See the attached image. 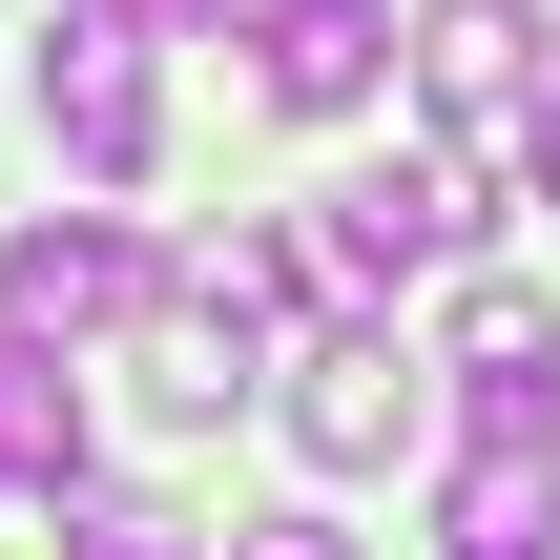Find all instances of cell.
Listing matches in <instances>:
<instances>
[{
  "label": "cell",
  "instance_id": "5b68a950",
  "mask_svg": "<svg viewBox=\"0 0 560 560\" xmlns=\"http://www.w3.org/2000/svg\"><path fill=\"white\" fill-rule=\"evenodd\" d=\"M395 62H416V104H436L457 145H499V125L540 104V0H416Z\"/></svg>",
  "mask_w": 560,
  "mask_h": 560
},
{
  "label": "cell",
  "instance_id": "4fadbf2b",
  "mask_svg": "<svg viewBox=\"0 0 560 560\" xmlns=\"http://www.w3.org/2000/svg\"><path fill=\"white\" fill-rule=\"evenodd\" d=\"M499 145H520V187H540V208H560V62H540V104H520Z\"/></svg>",
  "mask_w": 560,
  "mask_h": 560
},
{
  "label": "cell",
  "instance_id": "277c9868",
  "mask_svg": "<svg viewBox=\"0 0 560 560\" xmlns=\"http://www.w3.org/2000/svg\"><path fill=\"white\" fill-rule=\"evenodd\" d=\"M42 125L83 187H145L166 166V104H145V21H42Z\"/></svg>",
  "mask_w": 560,
  "mask_h": 560
},
{
  "label": "cell",
  "instance_id": "52a82bcc",
  "mask_svg": "<svg viewBox=\"0 0 560 560\" xmlns=\"http://www.w3.org/2000/svg\"><path fill=\"white\" fill-rule=\"evenodd\" d=\"M249 83H270L291 125H353V104L395 83V0H249Z\"/></svg>",
  "mask_w": 560,
  "mask_h": 560
},
{
  "label": "cell",
  "instance_id": "6da1fadb",
  "mask_svg": "<svg viewBox=\"0 0 560 560\" xmlns=\"http://www.w3.org/2000/svg\"><path fill=\"white\" fill-rule=\"evenodd\" d=\"M478 249V145H395V166H353L332 208H312V291L332 312H395V291H436Z\"/></svg>",
  "mask_w": 560,
  "mask_h": 560
},
{
  "label": "cell",
  "instance_id": "7c38bea8",
  "mask_svg": "<svg viewBox=\"0 0 560 560\" xmlns=\"http://www.w3.org/2000/svg\"><path fill=\"white\" fill-rule=\"evenodd\" d=\"M229 560H353V520H332V499H291V520H229Z\"/></svg>",
  "mask_w": 560,
  "mask_h": 560
},
{
  "label": "cell",
  "instance_id": "3957f363",
  "mask_svg": "<svg viewBox=\"0 0 560 560\" xmlns=\"http://www.w3.org/2000/svg\"><path fill=\"white\" fill-rule=\"evenodd\" d=\"M145 229L125 208H42V229H0V332L21 353H104V332H145Z\"/></svg>",
  "mask_w": 560,
  "mask_h": 560
},
{
  "label": "cell",
  "instance_id": "8992f818",
  "mask_svg": "<svg viewBox=\"0 0 560 560\" xmlns=\"http://www.w3.org/2000/svg\"><path fill=\"white\" fill-rule=\"evenodd\" d=\"M436 374H457V416H478V436H560V312L520 291V270H478V291H457Z\"/></svg>",
  "mask_w": 560,
  "mask_h": 560
},
{
  "label": "cell",
  "instance_id": "5bb4252c",
  "mask_svg": "<svg viewBox=\"0 0 560 560\" xmlns=\"http://www.w3.org/2000/svg\"><path fill=\"white\" fill-rule=\"evenodd\" d=\"M104 21H145V42H187V21H229V0H104Z\"/></svg>",
  "mask_w": 560,
  "mask_h": 560
},
{
  "label": "cell",
  "instance_id": "9a60e30c",
  "mask_svg": "<svg viewBox=\"0 0 560 560\" xmlns=\"http://www.w3.org/2000/svg\"><path fill=\"white\" fill-rule=\"evenodd\" d=\"M229 21H249V0H229Z\"/></svg>",
  "mask_w": 560,
  "mask_h": 560
},
{
  "label": "cell",
  "instance_id": "ba28073f",
  "mask_svg": "<svg viewBox=\"0 0 560 560\" xmlns=\"http://www.w3.org/2000/svg\"><path fill=\"white\" fill-rule=\"evenodd\" d=\"M436 560H560V436H478L436 478Z\"/></svg>",
  "mask_w": 560,
  "mask_h": 560
},
{
  "label": "cell",
  "instance_id": "7a4b0ae2",
  "mask_svg": "<svg viewBox=\"0 0 560 560\" xmlns=\"http://www.w3.org/2000/svg\"><path fill=\"white\" fill-rule=\"evenodd\" d=\"M416 436H436V353H395V312H332L291 353V457L312 478H395Z\"/></svg>",
  "mask_w": 560,
  "mask_h": 560
},
{
  "label": "cell",
  "instance_id": "8fae6325",
  "mask_svg": "<svg viewBox=\"0 0 560 560\" xmlns=\"http://www.w3.org/2000/svg\"><path fill=\"white\" fill-rule=\"evenodd\" d=\"M62 560H208V520H166V499H125V478H83V499H42Z\"/></svg>",
  "mask_w": 560,
  "mask_h": 560
},
{
  "label": "cell",
  "instance_id": "9c48e42d",
  "mask_svg": "<svg viewBox=\"0 0 560 560\" xmlns=\"http://www.w3.org/2000/svg\"><path fill=\"white\" fill-rule=\"evenodd\" d=\"M229 395H270V332L166 270V291H145V416H229Z\"/></svg>",
  "mask_w": 560,
  "mask_h": 560
},
{
  "label": "cell",
  "instance_id": "30bf717a",
  "mask_svg": "<svg viewBox=\"0 0 560 560\" xmlns=\"http://www.w3.org/2000/svg\"><path fill=\"white\" fill-rule=\"evenodd\" d=\"M83 478H104V416H83V374L0 332V499H83Z\"/></svg>",
  "mask_w": 560,
  "mask_h": 560
}]
</instances>
